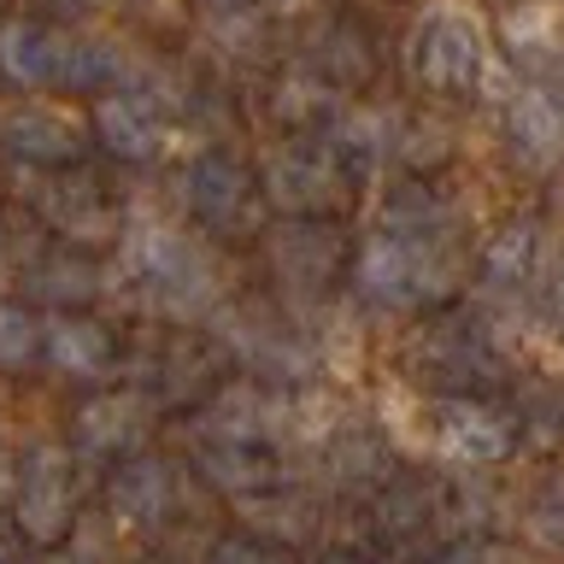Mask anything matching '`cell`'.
Wrapping results in <instances>:
<instances>
[{"label": "cell", "mask_w": 564, "mask_h": 564, "mask_svg": "<svg viewBox=\"0 0 564 564\" xmlns=\"http://www.w3.org/2000/svg\"><path fill=\"white\" fill-rule=\"evenodd\" d=\"M417 65L435 88H470L476 77H482V35H476L470 18L441 12L417 42Z\"/></svg>", "instance_id": "obj_1"}, {"label": "cell", "mask_w": 564, "mask_h": 564, "mask_svg": "<svg viewBox=\"0 0 564 564\" xmlns=\"http://www.w3.org/2000/svg\"><path fill=\"white\" fill-rule=\"evenodd\" d=\"M0 70H7L12 83H30V88L59 83L70 70V47L53 42V35L35 30V24H7L0 30Z\"/></svg>", "instance_id": "obj_2"}, {"label": "cell", "mask_w": 564, "mask_h": 564, "mask_svg": "<svg viewBox=\"0 0 564 564\" xmlns=\"http://www.w3.org/2000/svg\"><path fill=\"white\" fill-rule=\"evenodd\" d=\"M0 141H7L12 153H24V159H70L77 153V130H70L59 112H47V106L7 112L0 118Z\"/></svg>", "instance_id": "obj_3"}, {"label": "cell", "mask_w": 564, "mask_h": 564, "mask_svg": "<svg viewBox=\"0 0 564 564\" xmlns=\"http://www.w3.org/2000/svg\"><path fill=\"white\" fill-rule=\"evenodd\" d=\"M95 130H100L106 148L123 153V159H148L159 148V123H153V112L135 95H106L95 106Z\"/></svg>", "instance_id": "obj_4"}, {"label": "cell", "mask_w": 564, "mask_h": 564, "mask_svg": "<svg viewBox=\"0 0 564 564\" xmlns=\"http://www.w3.org/2000/svg\"><path fill=\"white\" fill-rule=\"evenodd\" d=\"M47 359L65 370V377H95V370H106V359H112V341H106L100 324H83V317H70V324H53L42 335Z\"/></svg>", "instance_id": "obj_5"}, {"label": "cell", "mask_w": 564, "mask_h": 564, "mask_svg": "<svg viewBox=\"0 0 564 564\" xmlns=\"http://www.w3.org/2000/svg\"><path fill=\"white\" fill-rule=\"evenodd\" d=\"M18 518H24L30 535H59L65 529V476L59 458H35L24 476V494H18Z\"/></svg>", "instance_id": "obj_6"}, {"label": "cell", "mask_w": 564, "mask_h": 564, "mask_svg": "<svg viewBox=\"0 0 564 564\" xmlns=\"http://www.w3.org/2000/svg\"><path fill=\"white\" fill-rule=\"evenodd\" d=\"M511 141L535 159H553L558 153V141H564V106L553 100V95H518V106H511Z\"/></svg>", "instance_id": "obj_7"}, {"label": "cell", "mask_w": 564, "mask_h": 564, "mask_svg": "<svg viewBox=\"0 0 564 564\" xmlns=\"http://www.w3.org/2000/svg\"><path fill=\"white\" fill-rule=\"evenodd\" d=\"M112 506L123 511V518H153L159 506H165V476H159V465H130L118 476L112 488Z\"/></svg>", "instance_id": "obj_8"}, {"label": "cell", "mask_w": 564, "mask_h": 564, "mask_svg": "<svg viewBox=\"0 0 564 564\" xmlns=\"http://www.w3.org/2000/svg\"><path fill=\"white\" fill-rule=\"evenodd\" d=\"M123 417H130V405H123V400H100V405H88V412H83V423H77L83 447H88V453L123 447V441L135 435V430H130V423H123Z\"/></svg>", "instance_id": "obj_9"}, {"label": "cell", "mask_w": 564, "mask_h": 564, "mask_svg": "<svg viewBox=\"0 0 564 564\" xmlns=\"http://www.w3.org/2000/svg\"><path fill=\"white\" fill-rule=\"evenodd\" d=\"M241 200V176L224 165V159H206L200 171H194V206L212 212V218H224V212H236Z\"/></svg>", "instance_id": "obj_10"}, {"label": "cell", "mask_w": 564, "mask_h": 564, "mask_svg": "<svg viewBox=\"0 0 564 564\" xmlns=\"http://www.w3.org/2000/svg\"><path fill=\"white\" fill-rule=\"evenodd\" d=\"M35 352H42V329H35V317L24 306H0V365L18 370V365H30Z\"/></svg>", "instance_id": "obj_11"}, {"label": "cell", "mask_w": 564, "mask_h": 564, "mask_svg": "<svg viewBox=\"0 0 564 564\" xmlns=\"http://www.w3.org/2000/svg\"><path fill=\"white\" fill-rule=\"evenodd\" d=\"M218 564H271V558H264L259 546H247V541H236V546H224V553H218Z\"/></svg>", "instance_id": "obj_12"}, {"label": "cell", "mask_w": 564, "mask_h": 564, "mask_svg": "<svg viewBox=\"0 0 564 564\" xmlns=\"http://www.w3.org/2000/svg\"><path fill=\"white\" fill-rule=\"evenodd\" d=\"M0 564H7V553H0Z\"/></svg>", "instance_id": "obj_13"}]
</instances>
